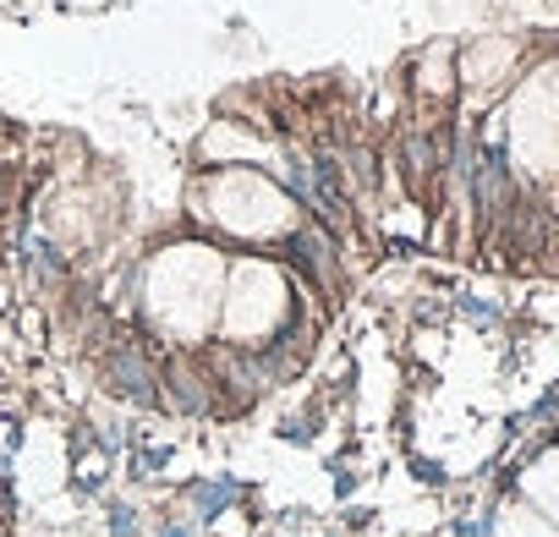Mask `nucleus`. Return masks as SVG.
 I'll return each instance as SVG.
<instances>
[{
	"label": "nucleus",
	"instance_id": "nucleus-1",
	"mask_svg": "<svg viewBox=\"0 0 559 537\" xmlns=\"http://www.w3.org/2000/svg\"><path fill=\"white\" fill-rule=\"evenodd\" d=\"M219 286H225V263L203 247H176L148 268V313L181 335L198 341L219 324Z\"/></svg>",
	"mask_w": 559,
	"mask_h": 537
},
{
	"label": "nucleus",
	"instance_id": "nucleus-2",
	"mask_svg": "<svg viewBox=\"0 0 559 537\" xmlns=\"http://www.w3.org/2000/svg\"><path fill=\"white\" fill-rule=\"evenodd\" d=\"M292 308V291L280 281L274 263H241L236 275L225 281V302H219V330L230 341H263L280 330Z\"/></svg>",
	"mask_w": 559,
	"mask_h": 537
},
{
	"label": "nucleus",
	"instance_id": "nucleus-3",
	"mask_svg": "<svg viewBox=\"0 0 559 537\" xmlns=\"http://www.w3.org/2000/svg\"><path fill=\"white\" fill-rule=\"evenodd\" d=\"M214 214L236 236H280V230H292V203L280 198L263 176H247V170H236V176H225L214 187Z\"/></svg>",
	"mask_w": 559,
	"mask_h": 537
},
{
	"label": "nucleus",
	"instance_id": "nucleus-4",
	"mask_svg": "<svg viewBox=\"0 0 559 537\" xmlns=\"http://www.w3.org/2000/svg\"><path fill=\"white\" fill-rule=\"evenodd\" d=\"M526 493H532L554 521H559V450H554V455H543V461L526 472Z\"/></svg>",
	"mask_w": 559,
	"mask_h": 537
},
{
	"label": "nucleus",
	"instance_id": "nucleus-5",
	"mask_svg": "<svg viewBox=\"0 0 559 537\" xmlns=\"http://www.w3.org/2000/svg\"><path fill=\"white\" fill-rule=\"evenodd\" d=\"M493 537H554L537 515H521V510H510V515H499V532Z\"/></svg>",
	"mask_w": 559,
	"mask_h": 537
}]
</instances>
